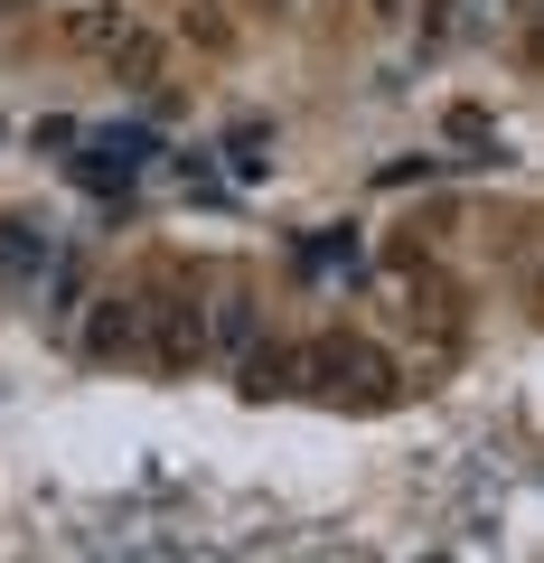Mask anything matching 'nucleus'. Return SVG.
<instances>
[{
	"label": "nucleus",
	"mask_w": 544,
	"mask_h": 563,
	"mask_svg": "<svg viewBox=\"0 0 544 563\" xmlns=\"http://www.w3.org/2000/svg\"><path fill=\"white\" fill-rule=\"evenodd\" d=\"M291 395L310 404H338V413H385V404L403 395V366L385 339H366V329H329V339H301V385Z\"/></svg>",
	"instance_id": "nucleus-1"
},
{
	"label": "nucleus",
	"mask_w": 544,
	"mask_h": 563,
	"mask_svg": "<svg viewBox=\"0 0 544 563\" xmlns=\"http://www.w3.org/2000/svg\"><path fill=\"white\" fill-rule=\"evenodd\" d=\"M142 357L160 376H188L207 357V282L179 273L169 291H142Z\"/></svg>",
	"instance_id": "nucleus-2"
},
{
	"label": "nucleus",
	"mask_w": 544,
	"mask_h": 563,
	"mask_svg": "<svg viewBox=\"0 0 544 563\" xmlns=\"http://www.w3.org/2000/svg\"><path fill=\"white\" fill-rule=\"evenodd\" d=\"M132 347H142V291H95V301H85V320H76V357L85 366H113V357H132Z\"/></svg>",
	"instance_id": "nucleus-3"
},
{
	"label": "nucleus",
	"mask_w": 544,
	"mask_h": 563,
	"mask_svg": "<svg viewBox=\"0 0 544 563\" xmlns=\"http://www.w3.org/2000/svg\"><path fill=\"white\" fill-rule=\"evenodd\" d=\"M225 366H235V395H244V404H273V395H291V385H301V339L263 329V339L244 347V357H225Z\"/></svg>",
	"instance_id": "nucleus-4"
},
{
	"label": "nucleus",
	"mask_w": 544,
	"mask_h": 563,
	"mask_svg": "<svg viewBox=\"0 0 544 563\" xmlns=\"http://www.w3.org/2000/svg\"><path fill=\"white\" fill-rule=\"evenodd\" d=\"M263 339V301L254 291H207V357H244Z\"/></svg>",
	"instance_id": "nucleus-5"
},
{
	"label": "nucleus",
	"mask_w": 544,
	"mask_h": 563,
	"mask_svg": "<svg viewBox=\"0 0 544 563\" xmlns=\"http://www.w3.org/2000/svg\"><path fill=\"white\" fill-rule=\"evenodd\" d=\"M122 29H132V10H122V0H76V10H66V47H76V57H113V38Z\"/></svg>",
	"instance_id": "nucleus-6"
},
{
	"label": "nucleus",
	"mask_w": 544,
	"mask_h": 563,
	"mask_svg": "<svg viewBox=\"0 0 544 563\" xmlns=\"http://www.w3.org/2000/svg\"><path fill=\"white\" fill-rule=\"evenodd\" d=\"M103 66H113L122 85H151V76L169 66V38H160V29H142V20H132V29L113 38V57H103Z\"/></svg>",
	"instance_id": "nucleus-7"
},
{
	"label": "nucleus",
	"mask_w": 544,
	"mask_h": 563,
	"mask_svg": "<svg viewBox=\"0 0 544 563\" xmlns=\"http://www.w3.org/2000/svg\"><path fill=\"white\" fill-rule=\"evenodd\" d=\"M10 10H20V0H0V20H10Z\"/></svg>",
	"instance_id": "nucleus-8"
},
{
	"label": "nucleus",
	"mask_w": 544,
	"mask_h": 563,
	"mask_svg": "<svg viewBox=\"0 0 544 563\" xmlns=\"http://www.w3.org/2000/svg\"><path fill=\"white\" fill-rule=\"evenodd\" d=\"M188 10H217V0H188Z\"/></svg>",
	"instance_id": "nucleus-9"
},
{
	"label": "nucleus",
	"mask_w": 544,
	"mask_h": 563,
	"mask_svg": "<svg viewBox=\"0 0 544 563\" xmlns=\"http://www.w3.org/2000/svg\"><path fill=\"white\" fill-rule=\"evenodd\" d=\"M376 10H403V0H376Z\"/></svg>",
	"instance_id": "nucleus-10"
}]
</instances>
